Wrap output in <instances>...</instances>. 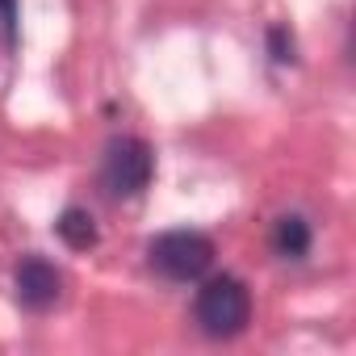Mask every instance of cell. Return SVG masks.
Listing matches in <instances>:
<instances>
[{
	"label": "cell",
	"instance_id": "cell-7",
	"mask_svg": "<svg viewBox=\"0 0 356 356\" xmlns=\"http://www.w3.org/2000/svg\"><path fill=\"white\" fill-rule=\"evenodd\" d=\"M268 55H273V63H298V42H293L289 26H268Z\"/></svg>",
	"mask_w": 356,
	"mask_h": 356
},
{
	"label": "cell",
	"instance_id": "cell-4",
	"mask_svg": "<svg viewBox=\"0 0 356 356\" xmlns=\"http://www.w3.org/2000/svg\"><path fill=\"white\" fill-rule=\"evenodd\" d=\"M13 293H17L22 310L47 314V310L63 298V273H59L51 260H42V256L30 252V256H22L17 268H13Z\"/></svg>",
	"mask_w": 356,
	"mask_h": 356
},
{
	"label": "cell",
	"instance_id": "cell-2",
	"mask_svg": "<svg viewBox=\"0 0 356 356\" xmlns=\"http://www.w3.org/2000/svg\"><path fill=\"white\" fill-rule=\"evenodd\" d=\"M147 264L163 281L189 285L214 268V239L202 231H163L147 243Z\"/></svg>",
	"mask_w": 356,
	"mask_h": 356
},
{
	"label": "cell",
	"instance_id": "cell-3",
	"mask_svg": "<svg viewBox=\"0 0 356 356\" xmlns=\"http://www.w3.org/2000/svg\"><path fill=\"white\" fill-rule=\"evenodd\" d=\"M155 176V151L138 134H118L109 138L101 155V189L109 197H138Z\"/></svg>",
	"mask_w": 356,
	"mask_h": 356
},
{
	"label": "cell",
	"instance_id": "cell-1",
	"mask_svg": "<svg viewBox=\"0 0 356 356\" xmlns=\"http://www.w3.org/2000/svg\"><path fill=\"white\" fill-rule=\"evenodd\" d=\"M193 318H197L202 335H210V339H235L252 323V289L239 277H231V273L206 277L202 289H197V298H193Z\"/></svg>",
	"mask_w": 356,
	"mask_h": 356
},
{
	"label": "cell",
	"instance_id": "cell-6",
	"mask_svg": "<svg viewBox=\"0 0 356 356\" xmlns=\"http://www.w3.org/2000/svg\"><path fill=\"white\" fill-rule=\"evenodd\" d=\"M55 235L72 248V252H92L101 243V231H97V218L80 206H67L59 218H55Z\"/></svg>",
	"mask_w": 356,
	"mask_h": 356
},
{
	"label": "cell",
	"instance_id": "cell-5",
	"mask_svg": "<svg viewBox=\"0 0 356 356\" xmlns=\"http://www.w3.org/2000/svg\"><path fill=\"white\" fill-rule=\"evenodd\" d=\"M310 243H314V231L302 214H281L273 222V252L281 260H302L310 252Z\"/></svg>",
	"mask_w": 356,
	"mask_h": 356
},
{
	"label": "cell",
	"instance_id": "cell-8",
	"mask_svg": "<svg viewBox=\"0 0 356 356\" xmlns=\"http://www.w3.org/2000/svg\"><path fill=\"white\" fill-rule=\"evenodd\" d=\"M0 34H5V47H17V0H0Z\"/></svg>",
	"mask_w": 356,
	"mask_h": 356
}]
</instances>
